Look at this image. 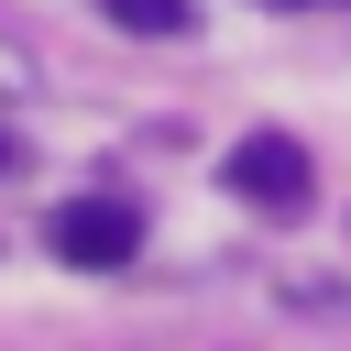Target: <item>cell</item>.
Returning a JSON list of instances; mask_svg holds the SVG:
<instances>
[{
  "instance_id": "obj_1",
  "label": "cell",
  "mask_w": 351,
  "mask_h": 351,
  "mask_svg": "<svg viewBox=\"0 0 351 351\" xmlns=\"http://www.w3.org/2000/svg\"><path fill=\"white\" fill-rule=\"evenodd\" d=\"M219 176H230V197L263 208V219H307V197H318V165H307L296 132H241Z\"/></svg>"
},
{
  "instance_id": "obj_2",
  "label": "cell",
  "mask_w": 351,
  "mask_h": 351,
  "mask_svg": "<svg viewBox=\"0 0 351 351\" xmlns=\"http://www.w3.org/2000/svg\"><path fill=\"white\" fill-rule=\"evenodd\" d=\"M44 241H55V263H77V274H121V263L143 252V208H132V197H66V208L44 219Z\"/></svg>"
},
{
  "instance_id": "obj_3",
  "label": "cell",
  "mask_w": 351,
  "mask_h": 351,
  "mask_svg": "<svg viewBox=\"0 0 351 351\" xmlns=\"http://www.w3.org/2000/svg\"><path fill=\"white\" fill-rule=\"evenodd\" d=\"M99 22H121L143 44H186L197 33V0H99Z\"/></svg>"
},
{
  "instance_id": "obj_4",
  "label": "cell",
  "mask_w": 351,
  "mask_h": 351,
  "mask_svg": "<svg viewBox=\"0 0 351 351\" xmlns=\"http://www.w3.org/2000/svg\"><path fill=\"white\" fill-rule=\"evenodd\" d=\"M33 88H44V66H33V44H11V33H0V99H33Z\"/></svg>"
},
{
  "instance_id": "obj_5",
  "label": "cell",
  "mask_w": 351,
  "mask_h": 351,
  "mask_svg": "<svg viewBox=\"0 0 351 351\" xmlns=\"http://www.w3.org/2000/svg\"><path fill=\"white\" fill-rule=\"evenodd\" d=\"M274 11H351V0H274Z\"/></svg>"
},
{
  "instance_id": "obj_6",
  "label": "cell",
  "mask_w": 351,
  "mask_h": 351,
  "mask_svg": "<svg viewBox=\"0 0 351 351\" xmlns=\"http://www.w3.org/2000/svg\"><path fill=\"white\" fill-rule=\"evenodd\" d=\"M11 165H22V143H11V132H0V176H11Z\"/></svg>"
}]
</instances>
